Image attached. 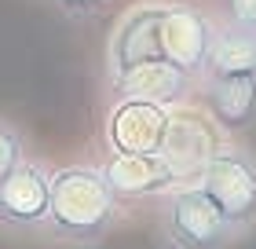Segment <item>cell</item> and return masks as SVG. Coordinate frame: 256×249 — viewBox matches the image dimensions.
Here are the masks:
<instances>
[{
	"instance_id": "cell-1",
	"label": "cell",
	"mask_w": 256,
	"mask_h": 249,
	"mask_svg": "<svg viewBox=\"0 0 256 249\" xmlns=\"http://www.w3.org/2000/svg\"><path fill=\"white\" fill-rule=\"evenodd\" d=\"M118 223V191L106 172L92 165H70L52 172V205L44 216V234L70 249H96L110 238Z\"/></svg>"
},
{
	"instance_id": "cell-2",
	"label": "cell",
	"mask_w": 256,
	"mask_h": 249,
	"mask_svg": "<svg viewBox=\"0 0 256 249\" xmlns=\"http://www.w3.org/2000/svg\"><path fill=\"white\" fill-rule=\"evenodd\" d=\"M161 249H230L242 231L230 223L202 187H180L165 198L158 220Z\"/></svg>"
},
{
	"instance_id": "cell-3",
	"label": "cell",
	"mask_w": 256,
	"mask_h": 249,
	"mask_svg": "<svg viewBox=\"0 0 256 249\" xmlns=\"http://www.w3.org/2000/svg\"><path fill=\"white\" fill-rule=\"evenodd\" d=\"M198 187L216 201V209L242 231L256 227V158L242 147H216Z\"/></svg>"
},
{
	"instance_id": "cell-4",
	"label": "cell",
	"mask_w": 256,
	"mask_h": 249,
	"mask_svg": "<svg viewBox=\"0 0 256 249\" xmlns=\"http://www.w3.org/2000/svg\"><path fill=\"white\" fill-rule=\"evenodd\" d=\"M216 37H220V30L208 15H202L194 8H165V19H161V48H165L168 63L176 70H183L187 77H194V81L205 77Z\"/></svg>"
},
{
	"instance_id": "cell-5",
	"label": "cell",
	"mask_w": 256,
	"mask_h": 249,
	"mask_svg": "<svg viewBox=\"0 0 256 249\" xmlns=\"http://www.w3.org/2000/svg\"><path fill=\"white\" fill-rule=\"evenodd\" d=\"M172 136V117L161 103L118 99L106 121V139L118 154H165Z\"/></svg>"
},
{
	"instance_id": "cell-6",
	"label": "cell",
	"mask_w": 256,
	"mask_h": 249,
	"mask_svg": "<svg viewBox=\"0 0 256 249\" xmlns=\"http://www.w3.org/2000/svg\"><path fill=\"white\" fill-rule=\"evenodd\" d=\"M52 205V172L37 161H22L0 183V227L30 231L40 227Z\"/></svg>"
},
{
	"instance_id": "cell-7",
	"label": "cell",
	"mask_w": 256,
	"mask_h": 249,
	"mask_svg": "<svg viewBox=\"0 0 256 249\" xmlns=\"http://www.w3.org/2000/svg\"><path fill=\"white\" fill-rule=\"evenodd\" d=\"M161 19H165V8L150 4V8H136L121 22V30L114 33V44H110V77H118V74H124V70H132L139 63L165 59V48H161Z\"/></svg>"
},
{
	"instance_id": "cell-8",
	"label": "cell",
	"mask_w": 256,
	"mask_h": 249,
	"mask_svg": "<svg viewBox=\"0 0 256 249\" xmlns=\"http://www.w3.org/2000/svg\"><path fill=\"white\" fill-rule=\"evenodd\" d=\"M114 81V92L118 99H146V103H176L190 92L194 77H187L183 70H176L168 59H154V63H139L124 74L110 77Z\"/></svg>"
},
{
	"instance_id": "cell-9",
	"label": "cell",
	"mask_w": 256,
	"mask_h": 249,
	"mask_svg": "<svg viewBox=\"0 0 256 249\" xmlns=\"http://www.w3.org/2000/svg\"><path fill=\"white\" fill-rule=\"evenodd\" d=\"M205 106L227 132H246L256 125V74L205 77Z\"/></svg>"
},
{
	"instance_id": "cell-10",
	"label": "cell",
	"mask_w": 256,
	"mask_h": 249,
	"mask_svg": "<svg viewBox=\"0 0 256 249\" xmlns=\"http://www.w3.org/2000/svg\"><path fill=\"white\" fill-rule=\"evenodd\" d=\"M102 172H106L110 187L118 191V198L172 191V183H176V172H172L165 154H118Z\"/></svg>"
},
{
	"instance_id": "cell-11",
	"label": "cell",
	"mask_w": 256,
	"mask_h": 249,
	"mask_svg": "<svg viewBox=\"0 0 256 249\" xmlns=\"http://www.w3.org/2000/svg\"><path fill=\"white\" fill-rule=\"evenodd\" d=\"M234 74H256V30H234V26L220 30L205 77H234Z\"/></svg>"
},
{
	"instance_id": "cell-12",
	"label": "cell",
	"mask_w": 256,
	"mask_h": 249,
	"mask_svg": "<svg viewBox=\"0 0 256 249\" xmlns=\"http://www.w3.org/2000/svg\"><path fill=\"white\" fill-rule=\"evenodd\" d=\"M22 161H26V139H22V132L15 125L0 121V183H4Z\"/></svg>"
},
{
	"instance_id": "cell-13",
	"label": "cell",
	"mask_w": 256,
	"mask_h": 249,
	"mask_svg": "<svg viewBox=\"0 0 256 249\" xmlns=\"http://www.w3.org/2000/svg\"><path fill=\"white\" fill-rule=\"evenodd\" d=\"M224 26L234 30H256V0H216Z\"/></svg>"
},
{
	"instance_id": "cell-14",
	"label": "cell",
	"mask_w": 256,
	"mask_h": 249,
	"mask_svg": "<svg viewBox=\"0 0 256 249\" xmlns=\"http://www.w3.org/2000/svg\"><path fill=\"white\" fill-rule=\"evenodd\" d=\"M52 4L74 22H96V19H102L110 11L114 0H52Z\"/></svg>"
}]
</instances>
